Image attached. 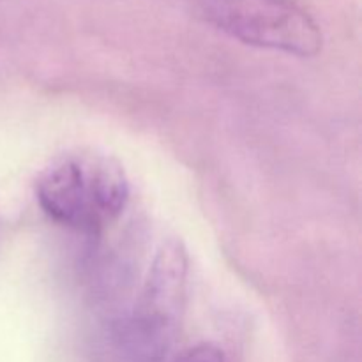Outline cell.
I'll use <instances>...</instances> for the list:
<instances>
[{
    "label": "cell",
    "mask_w": 362,
    "mask_h": 362,
    "mask_svg": "<svg viewBox=\"0 0 362 362\" xmlns=\"http://www.w3.org/2000/svg\"><path fill=\"white\" fill-rule=\"evenodd\" d=\"M189 257L179 239L159 246L134 304L122 327V349L131 362H163L182 324L187 299Z\"/></svg>",
    "instance_id": "2"
},
{
    "label": "cell",
    "mask_w": 362,
    "mask_h": 362,
    "mask_svg": "<svg viewBox=\"0 0 362 362\" xmlns=\"http://www.w3.org/2000/svg\"><path fill=\"white\" fill-rule=\"evenodd\" d=\"M177 362H226V359L219 346L212 345V343H200V345L186 350Z\"/></svg>",
    "instance_id": "4"
},
{
    "label": "cell",
    "mask_w": 362,
    "mask_h": 362,
    "mask_svg": "<svg viewBox=\"0 0 362 362\" xmlns=\"http://www.w3.org/2000/svg\"><path fill=\"white\" fill-rule=\"evenodd\" d=\"M202 16L230 37L262 49L315 57L322 30L299 0H193Z\"/></svg>",
    "instance_id": "3"
},
{
    "label": "cell",
    "mask_w": 362,
    "mask_h": 362,
    "mask_svg": "<svg viewBox=\"0 0 362 362\" xmlns=\"http://www.w3.org/2000/svg\"><path fill=\"white\" fill-rule=\"evenodd\" d=\"M49 219L78 232L98 233L119 219L129 200L122 165L105 152L78 148L57 158L35 184Z\"/></svg>",
    "instance_id": "1"
}]
</instances>
